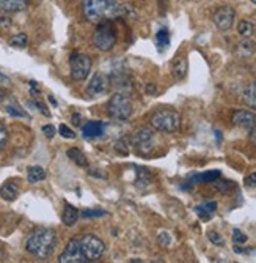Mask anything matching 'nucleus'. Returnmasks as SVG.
Returning a JSON list of instances; mask_svg holds the SVG:
<instances>
[{
	"label": "nucleus",
	"mask_w": 256,
	"mask_h": 263,
	"mask_svg": "<svg viewBox=\"0 0 256 263\" xmlns=\"http://www.w3.org/2000/svg\"><path fill=\"white\" fill-rule=\"evenodd\" d=\"M234 18H236V11L231 6H220V8L214 13V24L219 30L226 32L230 30L233 24H234Z\"/></svg>",
	"instance_id": "obj_10"
},
{
	"label": "nucleus",
	"mask_w": 256,
	"mask_h": 263,
	"mask_svg": "<svg viewBox=\"0 0 256 263\" xmlns=\"http://www.w3.org/2000/svg\"><path fill=\"white\" fill-rule=\"evenodd\" d=\"M71 121H72V125H74V126H80V115H79V113H74L72 118H71Z\"/></svg>",
	"instance_id": "obj_40"
},
{
	"label": "nucleus",
	"mask_w": 256,
	"mask_h": 263,
	"mask_svg": "<svg viewBox=\"0 0 256 263\" xmlns=\"http://www.w3.org/2000/svg\"><path fill=\"white\" fill-rule=\"evenodd\" d=\"M157 241H159V244H160V246L167 247V246L171 243V237H170V235H168L167 232H160V233L157 235Z\"/></svg>",
	"instance_id": "obj_32"
},
{
	"label": "nucleus",
	"mask_w": 256,
	"mask_h": 263,
	"mask_svg": "<svg viewBox=\"0 0 256 263\" xmlns=\"http://www.w3.org/2000/svg\"><path fill=\"white\" fill-rule=\"evenodd\" d=\"M233 241L236 243V244H242V243L247 241V235L239 230V228H234L233 230Z\"/></svg>",
	"instance_id": "obj_28"
},
{
	"label": "nucleus",
	"mask_w": 256,
	"mask_h": 263,
	"mask_svg": "<svg viewBox=\"0 0 256 263\" xmlns=\"http://www.w3.org/2000/svg\"><path fill=\"white\" fill-rule=\"evenodd\" d=\"M107 113L109 117L124 121L132 115V103L124 93H115L110 96L109 103H107Z\"/></svg>",
	"instance_id": "obj_5"
},
{
	"label": "nucleus",
	"mask_w": 256,
	"mask_h": 263,
	"mask_svg": "<svg viewBox=\"0 0 256 263\" xmlns=\"http://www.w3.org/2000/svg\"><path fill=\"white\" fill-rule=\"evenodd\" d=\"M151 126L160 132H174L181 126V117L176 111L160 109L151 115Z\"/></svg>",
	"instance_id": "obj_3"
},
{
	"label": "nucleus",
	"mask_w": 256,
	"mask_h": 263,
	"mask_svg": "<svg viewBox=\"0 0 256 263\" xmlns=\"http://www.w3.org/2000/svg\"><path fill=\"white\" fill-rule=\"evenodd\" d=\"M43 132H44V136L47 139H52L53 136H55V128H53L52 125H44L43 126Z\"/></svg>",
	"instance_id": "obj_36"
},
{
	"label": "nucleus",
	"mask_w": 256,
	"mask_h": 263,
	"mask_svg": "<svg viewBox=\"0 0 256 263\" xmlns=\"http://www.w3.org/2000/svg\"><path fill=\"white\" fill-rule=\"evenodd\" d=\"M93 44H94V48L102 51V52H109L115 48L117 32L113 29V25L105 21L99 22L96 25V30L93 33Z\"/></svg>",
	"instance_id": "obj_4"
},
{
	"label": "nucleus",
	"mask_w": 256,
	"mask_h": 263,
	"mask_svg": "<svg viewBox=\"0 0 256 263\" xmlns=\"http://www.w3.org/2000/svg\"><path fill=\"white\" fill-rule=\"evenodd\" d=\"M46 170L39 166H30L27 169V180L29 183H38V181H43L46 178Z\"/></svg>",
	"instance_id": "obj_20"
},
{
	"label": "nucleus",
	"mask_w": 256,
	"mask_h": 263,
	"mask_svg": "<svg viewBox=\"0 0 256 263\" xmlns=\"http://www.w3.org/2000/svg\"><path fill=\"white\" fill-rule=\"evenodd\" d=\"M231 121L234 126L242 128L245 131H252L256 126V115L252 111H236L231 115Z\"/></svg>",
	"instance_id": "obj_11"
},
{
	"label": "nucleus",
	"mask_w": 256,
	"mask_h": 263,
	"mask_svg": "<svg viewBox=\"0 0 256 263\" xmlns=\"http://www.w3.org/2000/svg\"><path fill=\"white\" fill-rule=\"evenodd\" d=\"M82 10L86 21L94 24L124 15V6L117 0H82Z\"/></svg>",
	"instance_id": "obj_1"
},
{
	"label": "nucleus",
	"mask_w": 256,
	"mask_h": 263,
	"mask_svg": "<svg viewBox=\"0 0 256 263\" xmlns=\"http://www.w3.org/2000/svg\"><path fill=\"white\" fill-rule=\"evenodd\" d=\"M69 68L74 80H85L91 71V58L85 54H72L69 57Z\"/></svg>",
	"instance_id": "obj_7"
},
{
	"label": "nucleus",
	"mask_w": 256,
	"mask_h": 263,
	"mask_svg": "<svg viewBox=\"0 0 256 263\" xmlns=\"http://www.w3.org/2000/svg\"><path fill=\"white\" fill-rule=\"evenodd\" d=\"M2 99H5V92H3V89H0V101Z\"/></svg>",
	"instance_id": "obj_41"
},
{
	"label": "nucleus",
	"mask_w": 256,
	"mask_h": 263,
	"mask_svg": "<svg viewBox=\"0 0 256 263\" xmlns=\"http://www.w3.org/2000/svg\"><path fill=\"white\" fill-rule=\"evenodd\" d=\"M217 178H220V172L219 170H207L203 173H198V175H193V177L188 180V185L195 183V181H201V183H212Z\"/></svg>",
	"instance_id": "obj_19"
},
{
	"label": "nucleus",
	"mask_w": 256,
	"mask_h": 263,
	"mask_svg": "<svg viewBox=\"0 0 256 263\" xmlns=\"http://www.w3.org/2000/svg\"><path fill=\"white\" fill-rule=\"evenodd\" d=\"M105 130V125L102 121H86V123L82 126V136L85 139H98L104 134Z\"/></svg>",
	"instance_id": "obj_13"
},
{
	"label": "nucleus",
	"mask_w": 256,
	"mask_h": 263,
	"mask_svg": "<svg viewBox=\"0 0 256 263\" xmlns=\"http://www.w3.org/2000/svg\"><path fill=\"white\" fill-rule=\"evenodd\" d=\"M19 195V189L16 185L13 183H5L2 188H0V197H2L3 200L6 202H13L16 200Z\"/></svg>",
	"instance_id": "obj_21"
},
{
	"label": "nucleus",
	"mask_w": 256,
	"mask_h": 263,
	"mask_svg": "<svg viewBox=\"0 0 256 263\" xmlns=\"http://www.w3.org/2000/svg\"><path fill=\"white\" fill-rule=\"evenodd\" d=\"M57 244V233L52 228L38 227L25 240L27 252L36 259H47Z\"/></svg>",
	"instance_id": "obj_2"
},
{
	"label": "nucleus",
	"mask_w": 256,
	"mask_h": 263,
	"mask_svg": "<svg viewBox=\"0 0 256 263\" xmlns=\"http://www.w3.org/2000/svg\"><path fill=\"white\" fill-rule=\"evenodd\" d=\"M0 79H3V80H8V77H6L5 74H2V73H0Z\"/></svg>",
	"instance_id": "obj_42"
},
{
	"label": "nucleus",
	"mask_w": 256,
	"mask_h": 263,
	"mask_svg": "<svg viewBox=\"0 0 256 263\" xmlns=\"http://www.w3.org/2000/svg\"><path fill=\"white\" fill-rule=\"evenodd\" d=\"M132 147L140 154H150L154 150V132L150 128H138L131 137Z\"/></svg>",
	"instance_id": "obj_8"
},
{
	"label": "nucleus",
	"mask_w": 256,
	"mask_h": 263,
	"mask_svg": "<svg viewBox=\"0 0 256 263\" xmlns=\"http://www.w3.org/2000/svg\"><path fill=\"white\" fill-rule=\"evenodd\" d=\"M239 48H240V49H244V51H247V54H250V52H253V49H255V44H253L248 38H245L244 41H242V43L239 44Z\"/></svg>",
	"instance_id": "obj_35"
},
{
	"label": "nucleus",
	"mask_w": 256,
	"mask_h": 263,
	"mask_svg": "<svg viewBox=\"0 0 256 263\" xmlns=\"http://www.w3.org/2000/svg\"><path fill=\"white\" fill-rule=\"evenodd\" d=\"M29 106H33V107H36V109L39 111L43 113V115H46V117H49L51 115V112L46 109V106L44 104H41V103H38V101H29V103H27Z\"/></svg>",
	"instance_id": "obj_34"
},
{
	"label": "nucleus",
	"mask_w": 256,
	"mask_h": 263,
	"mask_svg": "<svg viewBox=\"0 0 256 263\" xmlns=\"http://www.w3.org/2000/svg\"><path fill=\"white\" fill-rule=\"evenodd\" d=\"M10 25H11V19L8 16H0V29H10Z\"/></svg>",
	"instance_id": "obj_38"
},
{
	"label": "nucleus",
	"mask_w": 256,
	"mask_h": 263,
	"mask_svg": "<svg viewBox=\"0 0 256 263\" xmlns=\"http://www.w3.org/2000/svg\"><path fill=\"white\" fill-rule=\"evenodd\" d=\"M79 241H80V247H82V252L85 255L86 262H94L102 257V254L105 251V244L102 240H99L98 237L88 233V235H84L82 240Z\"/></svg>",
	"instance_id": "obj_6"
},
{
	"label": "nucleus",
	"mask_w": 256,
	"mask_h": 263,
	"mask_svg": "<svg viewBox=\"0 0 256 263\" xmlns=\"http://www.w3.org/2000/svg\"><path fill=\"white\" fill-rule=\"evenodd\" d=\"M107 87H109V79H107L102 73H98L94 74L93 79L90 80L88 87H86V93H88L90 96H99L107 92Z\"/></svg>",
	"instance_id": "obj_12"
},
{
	"label": "nucleus",
	"mask_w": 256,
	"mask_h": 263,
	"mask_svg": "<svg viewBox=\"0 0 256 263\" xmlns=\"http://www.w3.org/2000/svg\"><path fill=\"white\" fill-rule=\"evenodd\" d=\"M66 154H68V158L72 159V163H76L79 167H86V166H88L86 156L79 150V148H69V150L66 151Z\"/></svg>",
	"instance_id": "obj_22"
},
{
	"label": "nucleus",
	"mask_w": 256,
	"mask_h": 263,
	"mask_svg": "<svg viewBox=\"0 0 256 263\" xmlns=\"http://www.w3.org/2000/svg\"><path fill=\"white\" fill-rule=\"evenodd\" d=\"M77 219H79L77 208L72 207L71 204H65V211H63V216H62L63 224L68 225V227H72L77 222Z\"/></svg>",
	"instance_id": "obj_17"
},
{
	"label": "nucleus",
	"mask_w": 256,
	"mask_h": 263,
	"mask_svg": "<svg viewBox=\"0 0 256 263\" xmlns=\"http://www.w3.org/2000/svg\"><path fill=\"white\" fill-rule=\"evenodd\" d=\"M58 262L60 263H84V262H86L85 255L82 252V247H80V241L69 240L68 244L65 247V251L60 254Z\"/></svg>",
	"instance_id": "obj_9"
},
{
	"label": "nucleus",
	"mask_w": 256,
	"mask_h": 263,
	"mask_svg": "<svg viewBox=\"0 0 256 263\" xmlns=\"http://www.w3.org/2000/svg\"><path fill=\"white\" fill-rule=\"evenodd\" d=\"M27 43H29V38L25 33H17V35L10 38V46H13V48H25Z\"/></svg>",
	"instance_id": "obj_26"
},
{
	"label": "nucleus",
	"mask_w": 256,
	"mask_h": 263,
	"mask_svg": "<svg viewBox=\"0 0 256 263\" xmlns=\"http://www.w3.org/2000/svg\"><path fill=\"white\" fill-rule=\"evenodd\" d=\"M131 147H132L131 139L121 137V139H118L117 142H115V151L118 154H121V156H127V154L131 153Z\"/></svg>",
	"instance_id": "obj_24"
},
{
	"label": "nucleus",
	"mask_w": 256,
	"mask_h": 263,
	"mask_svg": "<svg viewBox=\"0 0 256 263\" xmlns=\"http://www.w3.org/2000/svg\"><path fill=\"white\" fill-rule=\"evenodd\" d=\"M58 131H60V134H62V136H63L65 139H74V137H76V134H74V131H71L66 125H60Z\"/></svg>",
	"instance_id": "obj_33"
},
{
	"label": "nucleus",
	"mask_w": 256,
	"mask_h": 263,
	"mask_svg": "<svg viewBox=\"0 0 256 263\" xmlns=\"http://www.w3.org/2000/svg\"><path fill=\"white\" fill-rule=\"evenodd\" d=\"M107 211L105 210H85L82 211L84 218H99V216H105Z\"/></svg>",
	"instance_id": "obj_31"
},
{
	"label": "nucleus",
	"mask_w": 256,
	"mask_h": 263,
	"mask_svg": "<svg viewBox=\"0 0 256 263\" xmlns=\"http://www.w3.org/2000/svg\"><path fill=\"white\" fill-rule=\"evenodd\" d=\"M156 44L159 51H165L170 46V32L167 29H160L156 33Z\"/></svg>",
	"instance_id": "obj_23"
},
{
	"label": "nucleus",
	"mask_w": 256,
	"mask_h": 263,
	"mask_svg": "<svg viewBox=\"0 0 256 263\" xmlns=\"http://www.w3.org/2000/svg\"><path fill=\"white\" fill-rule=\"evenodd\" d=\"M215 210H217V202H206V204L195 207V213L205 221H209L212 218V214L215 213Z\"/></svg>",
	"instance_id": "obj_16"
},
{
	"label": "nucleus",
	"mask_w": 256,
	"mask_h": 263,
	"mask_svg": "<svg viewBox=\"0 0 256 263\" xmlns=\"http://www.w3.org/2000/svg\"><path fill=\"white\" fill-rule=\"evenodd\" d=\"M187 70H188V66H187L186 57H176V58H174V62L171 65V74H173L174 79L183 80L187 76Z\"/></svg>",
	"instance_id": "obj_15"
},
{
	"label": "nucleus",
	"mask_w": 256,
	"mask_h": 263,
	"mask_svg": "<svg viewBox=\"0 0 256 263\" xmlns=\"http://www.w3.org/2000/svg\"><path fill=\"white\" fill-rule=\"evenodd\" d=\"M244 183H245L248 188H256V172L247 175L245 180H244Z\"/></svg>",
	"instance_id": "obj_37"
},
{
	"label": "nucleus",
	"mask_w": 256,
	"mask_h": 263,
	"mask_svg": "<svg viewBox=\"0 0 256 263\" xmlns=\"http://www.w3.org/2000/svg\"><path fill=\"white\" fill-rule=\"evenodd\" d=\"M207 238H209L211 243H214V244H217V246H222V244L225 243L223 237H222V235H219L217 232H214V230H211L209 233H207Z\"/></svg>",
	"instance_id": "obj_29"
},
{
	"label": "nucleus",
	"mask_w": 256,
	"mask_h": 263,
	"mask_svg": "<svg viewBox=\"0 0 256 263\" xmlns=\"http://www.w3.org/2000/svg\"><path fill=\"white\" fill-rule=\"evenodd\" d=\"M255 30H256V27L250 21H247V19L240 21L239 25H238V32H239V35L242 38H250L255 33Z\"/></svg>",
	"instance_id": "obj_25"
},
{
	"label": "nucleus",
	"mask_w": 256,
	"mask_h": 263,
	"mask_svg": "<svg viewBox=\"0 0 256 263\" xmlns=\"http://www.w3.org/2000/svg\"><path fill=\"white\" fill-rule=\"evenodd\" d=\"M242 99L250 109H256V80L245 87L244 93H242Z\"/></svg>",
	"instance_id": "obj_18"
},
{
	"label": "nucleus",
	"mask_w": 256,
	"mask_h": 263,
	"mask_svg": "<svg viewBox=\"0 0 256 263\" xmlns=\"http://www.w3.org/2000/svg\"><path fill=\"white\" fill-rule=\"evenodd\" d=\"M6 112H8L11 117H22V118L29 117L24 111H19L17 107H15V106H6Z\"/></svg>",
	"instance_id": "obj_30"
},
{
	"label": "nucleus",
	"mask_w": 256,
	"mask_h": 263,
	"mask_svg": "<svg viewBox=\"0 0 256 263\" xmlns=\"http://www.w3.org/2000/svg\"><path fill=\"white\" fill-rule=\"evenodd\" d=\"M250 2H252V3H255V5H256V0H250Z\"/></svg>",
	"instance_id": "obj_43"
},
{
	"label": "nucleus",
	"mask_w": 256,
	"mask_h": 263,
	"mask_svg": "<svg viewBox=\"0 0 256 263\" xmlns=\"http://www.w3.org/2000/svg\"><path fill=\"white\" fill-rule=\"evenodd\" d=\"M30 0H0V10L5 13H19L29 6Z\"/></svg>",
	"instance_id": "obj_14"
},
{
	"label": "nucleus",
	"mask_w": 256,
	"mask_h": 263,
	"mask_svg": "<svg viewBox=\"0 0 256 263\" xmlns=\"http://www.w3.org/2000/svg\"><path fill=\"white\" fill-rule=\"evenodd\" d=\"M6 142H8V130L3 123H0V151L5 148Z\"/></svg>",
	"instance_id": "obj_27"
},
{
	"label": "nucleus",
	"mask_w": 256,
	"mask_h": 263,
	"mask_svg": "<svg viewBox=\"0 0 256 263\" xmlns=\"http://www.w3.org/2000/svg\"><path fill=\"white\" fill-rule=\"evenodd\" d=\"M146 93L154 95V93H156V85H154V84H146Z\"/></svg>",
	"instance_id": "obj_39"
}]
</instances>
